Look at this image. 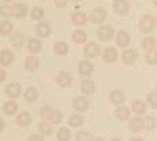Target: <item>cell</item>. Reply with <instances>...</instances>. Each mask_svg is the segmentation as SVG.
<instances>
[{
	"label": "cell",
	"mask_w": 157,
	"mask_h": 141,
	"mask_svg": "<svg viewBox=\"0 0 157 141\" xmlns=\"http://www.w3.org/2000/svg\"><path fill=\"white\" fill-rule=\"evenodd\" d=\"M121 58H123L124 65H132V63L137 60V52L132 50V49H126L123 52V55H121Z\"/></svg>",
	"instance_id": "obj_13"
},
{
	"label": "cell",
	"mask_w": 157,
	"mask_h": 141,
	"mask_svg": "<svg viewBox=\"0 0 157 141\" xmlns=\"http://www.w3.org/2000/svg\"><path fill=\"white\" fill-rule=\"evenodd\" d=\"M116 58H118L116 49H113V47H107L105 50H104V60H105L107 63H115Z\"/></svg>",
	"instance_id": "obj_19"
},
{
	"label": "cell",
	"mask_w": 157,
	"mask_h": 141,
	"mask_svg": "<svg viewBox=\"0 0 157 141\" xmlns=\"http://www.w3.org/2000/svg\"><path fill=\"white\" fill-rule=\"evenodd\" d=\"M155 93H157V85H155Z\"/></svg>",
	"instance_id": "obj_51"
},
{
	"label": "cell",
	"mask_w": 157,
	"mask_h": 141,
	"mask_svg": "<svg viewBox=\"0 0 157 141\" xmlns=\"http://www.w3.org/2000/svg\"><path fill=\"white\" fill-rule=\"evenodd\" d=\"M13 61H14V55H13L11 50H2L0 52V63L3 66H10Z\"/></svg>",
	"instance_id": "obj_14"
},
{
	"label": "cell",
	"mask_w": 157,
	"mask_h": 141,
	"mask_svg": "<svg viewBox=\"0 0 157 141\" xmlns=\"http://www.w3.org/2000/svg\"><path fill=\"white\" fill-rule=\"evenodd\" d=\"M72 105H74V108H75L77 111H86L88 107H90V102H88L86 97L78 96V97H75V99L72 100Z\"/></svg>",
	"instance_id": "obj_7"
},
{
	"label": "cell",
	"mask_w": 157,
	"mask_h": 141,
	"mask_svg": "<svg viewBox=\"0 0 157 141\" xmlns=\"http://www.w3.org/2000/svg\"><path fill=\"white\" fill-rule=\"evenodd\" d=\"M113 33H115L113 28L109 27V25H104V27L98 28V32H96V35H98V38H99L101 41H109V39H112Z\"/></svg>",
	"instance_id": "obj_4"
},
{
	"label": "cell",
	"mask_w": 157,
	"mask_h": 141,
	"mask_svg": "<svg viewBox=\"0 0 157 141\" xmlns=\"http://www.w3.org/2000/svg\"><path fill=\"white\" fill-rule=\"evenodd\" d=\"M0 14H2L3 17H8V16H13V6H10V5H2L0 6Z\"/></svg>",
	"instance_id": "obj_41"
},
{
	"label": "cell",
	"mask_w": 157,
	"mask_h": 141,
	"mask_svg": "<svg viewBox=\"0 0 157 141\" xmlns=\"http://www.w3.org/2000/svg\"><path fill=\"white\" fill-rule=\"evenodd\" d=\"M74 2H80V0H74Z\"/></svg>",
	"instance_id": "obj_52"
},
{
	"label": "cell",
	"mask_w": 157,
	"mask_h": 141,
	"mask_svg": "<svg viewBox=\"0 0 157 141\" xmlns=\"http://www.w3.org/2000/svg\"><path fill=\"white\" fill-rule=\"evenodd\" d=\"M5 79H6V72L3 69H0V82H3Z\"/></svg>",
	"instance_id": "obj_44"
},
{
	"label": "cell",
	"mask_w": 157,
	"mask_h": 141,
	"mask_svg": "<svg viewBox=\"0 0 157 141\" xmlns=\"http://www.w3.org/2000/svg\"><path fill=\"white\" fill-rule=\"evenodd\" d=\"M145 61L148 65H157V50H151V52H146L145 55Z\"/></svg>",
	"instance_id": "obj_33"
},
{
	"label": "cell",
	"mask_w": 157,
	"mask_h": 141,
	"mask_svg": "<svg viewBox=\"0 0 157 141\" xmlns=\"http://www.w3.org/2000/svg\"><path fill=\"white\" fill-rule=\"evenodd\" d=\"M38 130L44 133V135H50L52 133V124H47V122H39L38 124Z\"/></svg>",
	"instance_id": "obj_36"
},
{
	"label": "cell",
	"mask_w": 157,
	"mask_h": 141,
	"mask_svg": "<svg viewBox=\"0 0 157 141\" xmlns=\"http://www.w3.org/2000/svg\"><path fill=\"white\" fill-rule=\"evenodd\" d=\"M129 43H130V35L126 30L118 32V35H116V46L121 47V49H126L129 46Z\"/></svg>",
	"instance_id": "obj_6"
},
{
	"label": "cell",
	"mask_w": 157,
	"mask_h": 141,
	"mask_svg": "<svg viewBox=\"0 0 157 141\" xmlns=\"http://www.w3.org/2000/svg\"><path fill=\"white\" fill-rule=\"evenodd\" d=\"M5 93H6V96H8L10 99L19 97V96H21V85H19V83H10V85H6Z\"/></svg>",
	"instance_id": "obj_8"
},
{
	"label": "cell",
	"mask_w": 157,
	"mask_h": 141,
	"mask_svg": "<svg viewBox=\"0 0 157 141\" xmlns=\"http://www.w3.org/2000/svg\"><path fill=\"white\" fill-rule=\"evenodd\" d=\"M3 129H5V122H3V119H0V133H2Z\"/></svg>",
	"instance_id": "obj_46"
},
{
	"label": "cell",
	"mask_w": 157,
	"mask_h": 141,
	"mask_svg": "<svg viewBox=\"0 0 157 141\" xmlns=\"http://www.w3.org/2000/svg\"><path fill=\"white\" fill-rule=\"evenodd\" d=\"M17 108H19V105H17V102L14 100V99H11V100H8V102H5V105H3V111L6 113V114H14L16 111H17Z\"/></svg>",
	"instance_id": "obj_18"
},
{
	"label": "cell",
	"mask_w": 157,
	"mask_h": 141,
	"mask_svg": "<svg viewBox=\"0 0 157 141\" xmlns=\"http://www.w3.org/2000/svg\"><path fill=\"white\" fill-rule=\"evenodd\" d=\"M155 19L151 16V14H145L141 19H140V30L143 33H151L154 28H155Z\"/></svg>",
	"instance_id": "obj_2"
},
{
	"label": "cell",
	"mask_w": 157,
	"mask_h": 141,
	"mask_svg": "<svg viewBox=\"0 0 157 141\" xmlns=\"http://www.w3.org/2000/svg\"><path fill=\"white\" fill-rule=\"evenodd\" d=\"M72 22L75 24V25H83L85 22H86V14L85 13H80V11H77V13H74L72 14Z\"/></svg>",
	"instance_id": "obj_28"
},
{
	"label": "cell",
	"mask_w": 157,
	"mask_h": 141,
	"mask_svg": "<svg viewBox=\"0 0 157 141\" xmlns=\"http://www.w3.org/2000/svg\"><path fill=\"white\" fill-rule=\"evenodd\" d=\"M83 122H85V119H83L82 114H72V116L69 118V125L71 127H80Z\"/></svg>",
	"instance_id": "obj_31"
},
{
	"label": "cell",
	"mask_w": 157,
	"mask_h": 141,
	"mask_svg": "<svg viewBox=\"0 0 157 141\" xmlns=\"http://www.w3.org/2000/svg\"><path fill=\"white\" fill-rule=\"evenodd\" d=\"M71 82H72V79H71V75L68 74V72H60L58 75H57V83L60 85V86H69L71 85Z\"/></svg>",
	"instance_id": "obj_17"
},
{
	"label": "cell",
	"mask_w": 157,
	"mask_h": 141,
	"mask_svg": "<svg viewBox=\"0 0 157 141\" xmlns=\"http://www.w3.org/2000/svg\"><path fill=\"white\" fill-rule=\"evenodd\" d=\"M57 139L58 141H69L71 139V132L68 127H61V129H58L57 132Z\"/></svg>",
	"instance_id": "obj_26"
},
{
	"label": "cell",
	"mask_w": 157,
	"mask_h": 141,
	"mask_svg": "<svg viewBox=\"0 0 157 141\" xmlns=\"http://www.w3.org/2000/svg\"><path fill=\"white\" fill-rule=\"evenodd\" d=\"M41 47H43V44L39 43L38 39H29L27 49L30 50V52H39V50H41Z\"/></svg>",
	"instance_id": "obj_34"
},
{
	"label": "cell",
	"mask_w": 157,
	"mask_h": 141,
	"mask_svg": "<svg viewBox=\"0 0 157 141\" xmlns=\"http://www.w3.org/2000/svg\"><path fill=\"white\" fill-rule=\"evenodd\" d=\"M16 121H17L19 125H30V122H32V116H30V113H29V111H22V113L17 114Z\"/></svg>",
	"instance_id": "obj_24"
},
{
	"label": "cell",
	"mask_w": 157,
	"mask_h": 141,
	"mask_svg": "<svg viewBox=\"0 0 157 141\" xmlns=\"http://www.w3.org/2000/svg\"><path fill=\"white\" fill-rule=\"evenodd\" d=\"M132 111L137 114V116H140V114H143V113H146V110H148V105H146V102H143V100H140V99H135L134 102H132Z\"/></svg>",
	"instance_id": "obj_11"
},
{
	"label": "cell",
	"mask_w": 157,
	"mask_h": 141,
	"mask_svg": "<svg viewBox=\"0 0 157 141\" xmlns=\"http://www.w3.org/2000/svg\"><path fill=\"white\" fill-rule=\"evenodd\" d=\"M36 33H38V36H41V38L49 36V33H50V25H49L47 22L38 24V25H36Z\"/></svg>",
	"instance_id": "obj_21"
},
{
	"label": "cell",
	"mask_w": 157,
	"mask_h": 141,
	"mask_svg": "<svg viewBox=\"0 0 157 141\" xmlns=\"http://www.w3.org/2000/svg\"><path fill=\"white\" fill-rule=\"evenodd\" d=\"M93 71H94V66H93V63H91V61L83 60V61L78 63V72H80L83 77H88Z\"/></svg>",
	"instance_id": "obj_10"
},
{
	"label": "cell",
	"mask_w": 157,
	"mask_h": 141,
	"mask_svg": "<svg viewBox=\"0 0 157 141\" xmlns=\"http://www.w3.org/2000/svg\"><path fill=\"white\" fill-rule=\"evenodd\" d=\"M83 52H85V55H86L88 58H94V57H98V55H99L101 47H99L96 43H90L88 46H85Z\"/></svg>",
	"instance_id": "obj_12"
},
{
	"label": "cell",
	"mask_w": 157,
	"mask_h": 141,
	"mask_svg": "<svg viewBox=\"0 0 157 141\" xmlns=\"http://www.w3.org/2000/svg\"><path fill=\"white\" fill-rule=\"evenodd\" d=\"M24 41H25V38H24L22 33H14L13 35V39H11V44L16 46V47H21L24 44Z\"/></svg>",
	"instance_id": "obj_35"
},
{
	"label": "cell",
	"mask_w": 157,
	"mask_h": 141,
	"mask_svg": "<svg viewBox=\"0 0 157 141\" xmlns=\"http://www.w3.org/2000/svg\"><path fill=\"white\" fill-rule=\"evenodd\" d=\"M91 141H104V139H102V138H99V136H96V138H93Z\"/></svg>",
	"instance_id": "obj_47"
},
{
	"label": "cell",
	"mask_w": 157,
	"mask_h": 141,
	"mask_svg": "<svg viewBox=\"0 0 157 141\" xmlns=\"http://www.w3.org/2000/svg\"><path fill=\"white\" fill-rule=\"evenodd\" d=\"M124 100H126V94H124L123 91H120V89H116V91H113V93L110 94V102H112V104L121 105Z\"/></svg>",
	"instance_id": "obj_16"
},
{
	"label": "cell",
	"mask_w": 157,
	"mask_h": 141,
	"mask_svg": "<svg viewBox=\"0 0 157 141\" xmlns=\"http://www.w3.org/2000/svg\"><path fill=\"white\" fill-rule=\"evenodd\" d=\"M13 16L21 19V17H25L27 16V6H25L24 3H16L14 6H13Z\"/></svg>",
	"instance_id": "obj_15"
},
{
	"label": "cell",
	"mask_w": 157,
	"mask_h": 141,
	"mask_svg": "<svg viewBox=\"0 0 157 141\" xmlns=\"http://www.w3.org/2000/svg\"><path fill=\"white\" fill-rule=\"evenodd\" d=\"M115 116L120 119V121H126V119H129V116H130V110L126 108V107H118V108L115 110Z\"/></svg>",
	"instance_id": "obj_23"
},
{
	"label": "cell",
	"mask_w": 157,
	"mask_h": 141,
	"mask_svg": "<svg viewBox=\"0 0 157 141\" xmlns=\"http://www.w3.org/2000/svg\"><path fill=\"white\" fill-rule=\"evenodd\" d=\"M24 66H25V69H27V71H35L39 66V60L36 57H27V58H25Z\"/></svg>",
	"instance_id": "obj_22"
},
{
	"label": "cell",
	"mask_w": 157,
	"mask_h": 141,
	"mask_svg": "<svg viewBox=\"0 0 157 141\" xmlns=\"http://www.w3.org/2000/svg\"><path fill=\"white\" fill-rule=\"evenodd\" d=\"M129 129L132 133H140L143 129H145V119H141L140 116H135L129 121Z\"/></svg>",
	"instance_id": "obj_3"
},
{
	"label": "cell",
	"mask_w": 157,
	"mask_h": 141,
	"mask_svg": "<svg viewBox=\"0 0 157 141\" xmlns=\"http://www.w3.org/2000/svg\"><path fill=\"white\" fill-rule=\"evenodd\" d=\"M24 97H25V100H27V102L33 104V102L38 99V91H36L35 88H27V89H25V94H24Z\"/></svg>",
	"instance_id": "obj_27"
},
{
	"label": "cell",
	"mask_w": 157,
	"mask_h": 141,
	"mask_svg": "<svg viewBox=\"0 0 157 141\" xmlns=\"http://www.w3.org/2000/svg\"><path fill=\"white\" fill-rule=\"evenodd\" d=\"M154 5H155V6H157V0H154Z\"/></svg>",
	"instance_id": "obj_49"
},
{
	"label": "cell",
	"mask_w": 157,
	"mask_h": 141,
	"mask_svg": "<svg viewBox=\"0 0 157 141\" xmlns=\"http://www.w3.org/2000/svg\"><path fill=\"white\" fill-rule=\"evenodd\" d=\"M80 88H82L83 94H93L94 93V83L91 80H88V79H83L80 82Z\"/></svg>",
	"instance_id": "obj_20"
},
{
	"label": "cell",
	"mask_w": 157,
	"mask_h": 141,
	"mask_svg": "<svg viewBox=\"0 0 157 141\" xmlns=\"http://www.w3.org/2000/svg\"><path fill=\"white\" fill-rule=\"evenodd\" d=\"M72 41H74V43H78V44L85 43V41H86V33H85L83 30H75V32L72 33Z\"/></svg>",
	"instance_id": "obj_29"
},
{
	"label": "cell",
	"mask_w": 157,
	"mask_h": 141,
	"mask_svg": "<svg viewBox=\"0 0 157 141\" xmlns=\"http://www.w3.org/2000/svg\"><path fill=\"white\" fill-rule=\"evenodd\" d=\"M13 32V24L10 20H3L0 22V35H8Z\"/></svg>",
	"instance_id": "obj_32"
},
{
	"label": "cell",
	"mask_w": 157,
	"mask_h": 141,
	"mask_svg": "<svg viewBox=\"0 0 157 141\" xmlns=\"http://www.w3.org/2000/svg\"><path fill=\"white\" fill-rule=\"evenodd\" d=\"M29 141H44V138H43L41 135H32Z\"/></svg>",
	"instance_id": "obj_42"
},
{
	"label": "cell",
	"mask_w": 157,
	"mask_h": 141,
	"mask_svg": "<svg viewBox=\"0 0 157 141\" xmlns=\"http://www.w3.org/2000/svg\"><path fill=\"white\" fill-rule=\"evenodd\" d=\"M55 3H57V6L63 8V6H66V5H68V0H55Z\"/></svg>",
	"instance_id": "obj_43"
},
{
	"label": "cell",
	"mask_w": 157,
	"mask_h": 141,
	"mask_svg": "<svg viewBox=\"0 0 157 141\" xmlns=\"http://www.w3.org/2000/svg\"><path fill=\"white\" fill-rule=\"evenodd\" d=\"M75 139H77V141H91L93 138H91V133H88V132L82 130V132L75 133Z\"/></svg>",
	"instance_id": "obj_40"
},
{
	"label": "cell",
	"mask_w": 157,
	"mask_h": 141,
	"mask_svg": "<svg viewBox=\"0 0 157 141\" xmlns=\"http://www.w3.org/2000/svg\"><path fill=\"white\" fill-rule=\"evenodd\" d=\"M32 17H33V20H41V19L44 17V9H43V8H39V6L33 8V11H32Z\"/></svg>",
	"instance_id": "obj_38"
},
{
	"label": "cell",
	"mask_w": 157,
	"mask_h": 141,
	"mask_svg": "<svg viewBox=\"0 0 157 141\" xmlns=\"http://www.w3.org/2000/svg\"><path fill=\"white\" fill-rule=\"evenodd\" d=\"M146 102L151 108H157V93H149L146 97Z\"/></svg>",
	"instance_id": "obj_39"
},
{
	"label": "cell",
	"mask_w": 157,
	"mask_h": 141,
	"mask_svg": "<svg viewBox=\"0 0 157 141\" xmlns=\"http://www.w3.org/2000/svg\"><path fill=\"white\" fill-rule=\"evenodd\" d=\"M3 2H11V0H3Z\"/></svg>",
	"instance_id": "obj_50"
},
{
	"label": "cell",
	"mask_w": 157,
	"mask_h": 141,
	"mask_svg": "<svg viewBox=\"0 0 157 141\" xmlns=\"http://www.w3.org/2000/svg\"><path fill=\"white\" fill-rule=\"evenodd\" d=\"M113 11L116 14H127L129 13V2L127 0H115L113 2Z\"/></svg>",
	"instance_id": "obj_5"
},
{
	"label": "cell",
	"mask_w": 157,
	"mask_h": 141,
	"mask_svg": "<svg viewBox=\"0 0 157 141\" xmlns=\"http://www.w3.org/2000/svg\"><path fill=\"white\" fill-rule=\"evenodd\" d=\"M41 116L44 121H47L49 124H60L63 121V111L54 108V107H43L41 108Z\"/></svg>",
	"instance_id": "obj_1"
},
{
	"label": "cell",
	"mask_w": 157,
	"mask_h": 141,
	"mask_svg": "<svg viewBox=\"0 0 157 141\" xmlns=\"http://www.w3.org/2000/svg\"><path fill=\"white\" fill-rule=\"evenodd\" d=\"M155 47V39L152 36H146L145 39L141 41V49L143 50H146V52H151V50H154Z\"/></svg>",
	"instance_id": "obj_25"
},
{
	"label": "cell",
	"mask_w": 157,
	"mask_h": 141,
	"mask_svg": "<svg viewBox=\"0 0 157 141\" xmlns=\"http://www.w3.org/2000/svg\"><path fill=\"white\" fill-rule=\"evenodd\" d=\"M157 127V122H155V119L154 118H151V116H148V118H145V129L148 130V132H152L154 129Z\"/></svg>",
	"instance_id": "obj_37"
},
{
	"label": "cell",
	"mask_w": 157,
	"mask_h": 141,
	"mask_svg": "<svg viewBox=\"0 0 157 141\" xmlns=\"http://www.w3.org/2000/svg\"><path fill=\"white\" fill-rule=\"evenodd\" d=\"M129 141H145V139H143L141 136H134V138H130Z\"/></svg>",
	"instance_id": "obj_45"
},
{
	"label": "cell",
	"mask_w": 157,
	"mask_h": 141,
	"mask_svg": "<svg viewBox=\"0 0 157 141\" xmlns=\"http://www.w3.org/2000/svg\"><path fill=\"white\" fill-rule=\"evenodd\" d=\"M54 50H55V54H57V55H66V54H68V50H69V47H68V44H66V43L58 41V43L55 44Z\"/></svg>",
	"instance_id": "obj_30"
},
{
	"label": "cell",
	"mask_w": 157,
	"mask_h": 141,
	"mask_svg": "<svg viewBox=\"0 0 157 141\" xmlns=\"http://www.w3.org/2000/svg\"><path fill=\"white\" fill-rule=\"evenodd\" d=\"M90 17H91V22H94V24H101V22L105 20L107 14H105V11H104L102 8H94L93 11H91Z\"/></svg>",
	"instance_id": "obj_9"
},
{
	"label": "cell",
	"mask_w": 157,
	"mask_h": 141,
	"mask_svg": "<svg viewBox=\"0 0 157 141\" xmlns=\"http://www.w3.org/2000/svg\"><path fill=\"white\" fill-rule=\"evenodd\" d=\"M110 141H123V139H121V138H112Z\"/></svg>",
	"instance_id": "obj_48"
}]
</instances>
